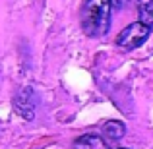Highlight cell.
<instances>
[{"label":"cell","mask_w":153,"mask_h":149,"mask_svg":"<svg viewBox=\"0 0 153 149\" xmlns=\"http://www.w3.org/2000/svg\"><path fill=\"white\" fill-rule=\"evenodd\" d=\"M124 134H126V126L118 120H108L103 124V136L107 142H118Z\"/></svg>","instance_id":"5"},{"label":"cell","mask_w":153,"mask_h":149,"mask_svg":"<svg viewBox=\"0 0 153 149\" xmlns=\"http://www.w3.org/2000/svg\"><path fill=\"white\" fill-rule=\"evenodd\" d=\"M16 110L25 120H31L35 116V91L31 87H25L16 99Z\"/></svg>","instance_id":"3"},{"label":"cell","mask_w":153,"mask_h":149,"mask_svg":"<svg viewBox=\"0 0 153 149\" xmlns=\"http://www.w3.org/2000/svg\"><path fill=\"white\" fill-rule=\"evenodd\" d=\"M128 0H85L82 8V27L89 37H103L111 27V14L122 10Z\"/></svg>","instance_id":"1"},{"label":"cell","mask_w":153,"mask_h":149,"mask_svg":"<svg viewBox=\"0 0 153 149\" xmlns=\"http://www.w3.org/2000/svg\"><path fill=\"white\" fill-rule=\"evenodd\" d=\"M140 21L147 27H153V0H146L140 4Z\"/></svg>","instance_id":"6"},{"label":"cell","mask_w":153,"mask_h":149,"mask_svg":"<svg viewBox=\"0 0 153 149\" xmlns=\"http://www.w3.org/2000/svg\"><path fill=\"white\" fill-rule=\"evenodd\" d=\"M74 149H108V142L103 139L101 136L85 134V136H79L74 142Z\"/></svg>","instance_id":"4"},{"label":"cell","mask_w":153,"mask_h":149,"mask_svg":"<svg viewBox=\"0 0 153 149\" xmlns=\"http://www.w3.org/2000/svg\"><path fill=\"white\" fill-rule=\"evenodd\" d=\"M118 149H128V147H118Z\"/></svg>","instance_id":"7"},{"label":"cell","mask_w":153,"mask_h":149,"mask_svg":"<svg viewBox=\"0 0 153 149\" xmlns=\"http://www.w3.org/2000/svg\"><path fill=\"white\" fill-rule=\"evenodd\" d=\"M149 33H151V27H147L142 21H134L116 35V45L122 50H134L147 41Z\"/></svg>","instance_id":"2"}]
</instances>
